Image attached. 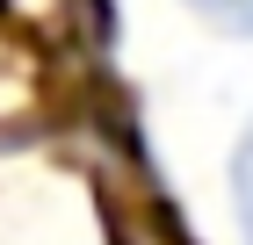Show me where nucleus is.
I'll list each match as a JSON object with an SVG mask.
<instances>
[{"label": "nucleus", "instance_id": "obj_1", "mask_svg": "<svg viewBox=\"0 0 253 245\" xmlns=\"http://www.w3.org/2000/svg\"><path fill=\"white\" fill-rule=\"evenodd\" d=\"M232 209H239V231H246V245H253V123H246V137H239V151H232Z\"/></svg>", "mask_w": 253, "mask_h": 245}, {"label": "nucleus", "instance_id": "obj_2", "mask_svg": "<svg viewBox=\"0 0 253 245\" xmlns=\"http://www.w3.org/2000/svg\"><path fill=\"white\" fill-rule=\"evenodd\" d=\"M188 7L224 36H253V0H188Z\"/></svg>", "mask_w": 253, "mask_h": 245}]
</instances>
